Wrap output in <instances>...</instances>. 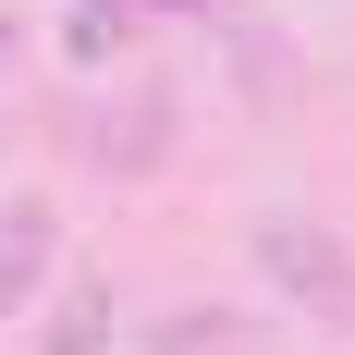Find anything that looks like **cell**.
<instances>
[{
  "label": "cell",
  "instance_id": "3",
  "mask_svg": "<svg viewBox=\"0 0 355 355\" xmlns=\"http://www.w3.org/2000/svg\"><path fill=\"white\" fill-rule=\"evenodd\" d=\"M37 355H110V294H98V282H86V294H62V331H49Z\"/></svg>",
  "mask_w": 355,
  "mask_h": 355
},
{
  "label": "cell",
  "instance_id": "1",
  "mask_svg": "<svg viewBox=\"0 0 355 355\" xmlns=\"http://www.w3.org/2000/svg\"><path fill=\"white\" fill-rule=\"evenodd\" d=\"M257 270H270V294H282V306H306L319 331H355V245L331 233V220L270 209V220H257Z\"/></svg>",
  "mask_w": 355,
  "mask_h": 355
},
{
  "label": "cell",
  "instance_id": "2",
  "mask_svg": "<svg viewBox=\"0 0 355 355\" xmlns=\"http://www.w3.org/2000/svg\"><path fill=\"white\" fill-rule=\"evenodd\" d=\"M49 257H62V220L37 209V196H25V209H0V319H25V306H37Z\"/></svg>",
  "mask_w": 355,
  "mask_h": 355
}]
</instances>
